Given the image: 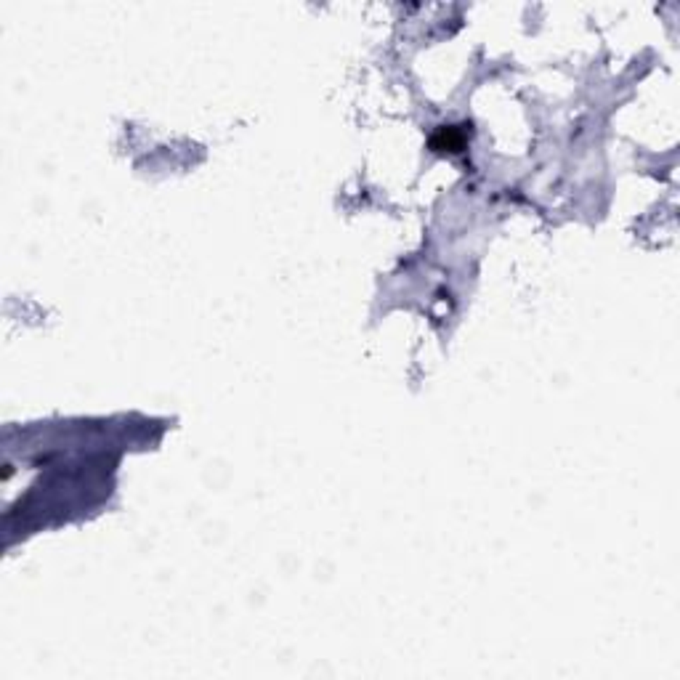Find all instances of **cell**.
<instances>
[{
    "label": "cell",
    "mask_w": 680,
    "mask_h": 680,
    "mask_svg": "<svg viewBox=\"0 0 680 680\" xmlns=\"http://www.w3.org/2000/svg\"><path fill=\"white\" fill-rule=\"evenodd\" d=\"M463 143H466V131H460V128H442L439 136L433 139V146L447 149V152H460Z\"/></svg>",
    "instance_id": "cell-1"
}]
</instances>
